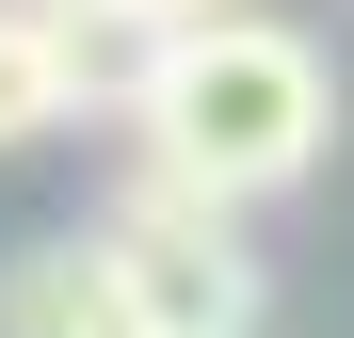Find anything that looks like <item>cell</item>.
<instances>
[{
  "label": "cell",
  "instance_id": "obj_6",
  "mask_svg": "<svg viewBox=\"0 0 354 338\" xmlns=\"http://www.w3.org/2000/svg\"><path fill=\"white\" fill-rule=\"evenodd\" d=\"M129 17H145V32H225L242 0H129Z\"/></svg>",
  "mask_w": 354,
  "mask_h": 338
},
{
  "label": "cell",
  "instance_id": "obj_4",
  "mask_svg": "<svg viewBox=\"0 0 354 338\" xmlns=\"http://www.w3.org/2000/svg\"><path fill=\"white\" fill-rule=\"evenodd\" d=\"M48 48H65V113H113V129H129L177 32H145L129 0H48Z\"/></svg>",
  "mask_w": 354,
  "mask_h": 338
},
{
  "label": "cell",
  "instance_id": "obj_5",
  "mask_svg": "<svg viewBox=\"0 0 354 338\" xmlns=\"http://www.w3.org/2000/svg\"><path fill=\"white\" fill-rule=\"evenodd\" d=\"M48 129H81L65 113V48H48V0H0V161L48 145Z\"/></svg>",
  "mask_w": 354,
  "mask_h": 338
},
{
  "label": "cell",
  "instance_id": "obj_3",
  "mask_svg": "<svg viewBox=\"0 0 354 338\" xmlns=\"http://www.w3.org/2000/svg\"><path fill=\"white\" fill-rule=\"evenodd\" d=\"M0 338H129V290H113L97 225H65V242H17V258H0Z\"/></svg>",
  "mask_w": 354,
  "mask_h": 338
},
{
  "label": "cell",
  "instance_id": "obj_1",
  "mask_svg": "<svg viewBox=\"0 0 354 338\" xmlns=\"http://www.w3.org/2000/svg\"><path fill=\"white\" fill-rule=\"evenodd\" d=\"M322 145H338V81H322V48L274 32V17L177 32L161 81H145V113H129V178H177V194H209V209L290 194Z\"/></svg>",
  "mask_w": 354,
  "mask_h": 338
},
{
  "label": "cell",
  "instance_id": "obj_2",
  "mask_svg": "<svg viewBox=\"0 0 354 338\" xmlns=\"http://www.w3.org/2000/svg\"><path fill=\"white\" fill-rule=\"evenodd\" d=\"M97 258H113V290H129V338H258V242H242V209H209V194H177V178H129L97 209Z\"/></svg>",
  "mask_w": 354,
  "mask_h": 338
}]
</instances>
